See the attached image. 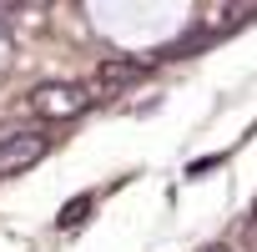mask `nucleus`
Returning <instances> with one entry per match:
<instances>
[{"label":"nucleus","instance_id":"f257e3e1","mask_svg":"<svg viewBox=\"0 0 257 252\" xmlns=\"http://www.w3.org/2000/svg\"><path fill=\"white\" fill-rule=\"evenodd\" d=\"M91 101V86H71V81H51V86H36L26 96V111L41 116V121H71L81 116Z\"/></svg>","mask_w":257,"mask_h":252},{"label":"nucleus","instance_id":"7ed1b4c3","mask_svg":"<svg viewBox=\"0 0 257 252\" xmlns=\"http://www.w3.org/2000/svg\"><path fill=\"white\" fill-rule=\"evenodd\" d=\"M137 76H142V66H137V61H106V66H101V76L91 81V96H101V91H116V86L137 81Z\"/></svg>","mask_w":257,"mask_h":252},{"label":"nucleus","instance_id":"f03ea898","mask_svg":"<svg viewBox=\"0 0 257 252\" xmlns=\"http://www.w3.org/2000/svg\"><path fill=\"white\" fill-rule=\"evenodd\" d=\"M51 152L46 132H0V177H16Z\"/></svg>","mask_w":257,"mask_h":252}]
</instances>
